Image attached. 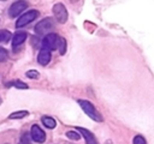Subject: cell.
Listing matches in <instances>:
<instances>
[{
	"mask_svg": "<svg viewBox=\"0 0 154 144\" xmlns=\"http://www.w3.org/2000/svg\"><path fill=\"white\" fill-rule=\"evenodd\" d=\"M78 104L81 106V108L83 109V112H84L90 119H93V120H95V121H99V122H101V121L103 120L102 115L99 113V110L94 107V104H93L91 102H89V101H87V100H78Z\"/></svg>",
	"mask_w": 154,
	"mask_h": 144,
	"instance_id": "obj_1",
	"label": "cell"
},
{
	"mask_svg": "<svg viewBox=\"0 0 154 144\" xmlns=\"http://www.w3.org/2000/svg\"><path fill=\"white\" fill-rule=\"evenodd\" d=\"M54 25H55V23H54L53 18H51V17L45 18V19H42L41 22H38V23L36 24V26H35V32H36V35H38V36L48 35V34H51L49 31L54 29Z\"/></svg>",
	"mask_w": 154,
	"mask_h": 144,
	"instance_id": "obj_2",
	"label": "cell"
},
{
	"mask_svg": "<svg viewBox=\"0 0 154 144\" xmlns=\"http://www.w3.org/2000/svg\"><path fill=\"white\" fill-rule=\"evenodd\" d=\"M37 16H38V12L36 10H30V11L25 12L24 14H22L18 18V20L16 22V26L17 28H23V26L28 25L29 23H31L32 20H35Z\"/></svg>",
	"mask_w": 154,
	"mask_h": 144,
	"instance_id": "obj_3",
	"label": "cell"
},
{
	"mask_svg": "<svg viewBox=\"0 0 154 144\" xmlns=\"http://www.w3.org/2000/svg\"><path fill=\"white\" fill-rule=\"evenodd\" d=\"M57 43H58V35L57 34H48L43 37L42 40V49L46 50H55L57 49Z\"/></svg>",
	"mask_w": 154,
	"mask_h": 144,
	"instance_id": "obj_4",
	"label": "cell"
},
{
	"mask_svg": "<svg viewBox=\"0 0 154 144\" xmlns=\"http://www.w3.org/2000/svg\"><path fill=\"white\" fill-rule=\"evenodd\" d=\"M53 13H54V17L57 19V22L64 24L66 20H67V11L65 8V6L63 4H55L53 6Z\"/></svg>",
	"mask_w": 154,
	"mask_h": 144,
	"instance_id": "obj_5",
	"label": "cell"
},
{
	"mask_svg": "<svg viewBox=\"0 0 154 144\" xmlns=\"http://www.w3.org/2000/svg\"><path fill=\"white\" fill-rule=\"evenodd\" d=\"M28 7V2L25 1H16L13 2L11 6H10V10H8V16L10 17H17L19 16V13H22L25 8Z\"/></svg>",
	"mask_w": 154,
	"mask_h": 144,
	"instance_id": "obj_6",
	"label": "cell"
},
{
	"mask_svg": "<svg viewBox=\"0 0 154 144\" xmlns=\"http://www.w3.org/2000/svg\"><path fill=\"white\" fill-rule=\"evenodd\" d=\"M30 137L32 138V140H35L37 143H43L46 140V133L43 132V130L41 127H38V125H32L31 126Z\"/></svg>",
	"mask_w": 154,
	"mask_h": 144,
	"instance_id": "obj_7",
	"label": "cell"
},
{
	"mask_svg": "<svg viewBox=\"0 0 154 144\" xmlns=\"http://www.w3.org/2000/svg\"><path fill=\"white\" fill-rule=\"evenodd\" d=\"M77 132L81 133L79 136H83V138H84V140H85L87 144H99L97 140H96V138H95V136L89 130L83 128V127H77Z\"/></svg>",
	"mask_w": 154,
	"mask_h": 144,
	"instance_id": "obj_8",
	"label": "cell"
},
{
	"mask_svg": "<svg viewBox=\"0 0 154 144\" xmlns=\"http://www.w3.org/2000/svg\"><path fill=\"white\" fill-rule=\"evenodd\" d=\"M51 52L46 50V49H41L40 53H38V56H37V62L40 65H47L49 61H51Z\"/></svg>",
	"mask_w": 154,
	"mask_h": 144,
	"instance_id": "obj_9",
	"label": "cell"
},
{
	"mask_svg": "<svg viewBox=\"0 0 154 144\" xmlns=\"http://www.w3.org/2000/svg\"><path fill=\"white\" fill-rule=\"evenodd\" d=\"M25 40H26V32L19 31V32H17V34L13 36V38H12V46H13V47H17V46H19V44H23Z\"/></svg>",
	"mask_w": 154,
	"mask_h": 144,
	"instance_id": "obj_10",
	"label": "cell"
},
{
	"mask_svg": "<svg viewBox=\"0 0 154 144\" xmlns=\"http://www.w3.org/2000/svg\"><path fill=\"white\" fill-rule=\"evenodd\" d=\"M41 120H42V124H43L47 128H54L55 125H57L55 120H54L53 118H51V116H42Z\"/></svg>",
	"mask_w": 154,
	"mask_h": 144,
	"instance_id": "obj_11",
	"label": "cell"
},
{
	"mask_svg": "<svg viewBox=\"0 0 154 144\" xmlns=\"http://www.w3.org/2000/svg\"><path fill=\"white\" fill-rule=\"evenodd\" d=\"M57 49H59L60 54H65V52H66V40L64 37H58Z\"/></svg>",
	"mask_w": 154,
	"mask_h": 144,
	"instance_id": "obj_12",
	"label": "cell"
},
{
	"mask_svg": "<svg viewBox=\"0 0 154 144\" xmlns=\"http://www.w3.org/2000/svg\"><path fill=\"white\" fill-rule=\"evenodd\" d=\"M12 35L7 30H0V43H7L11 40Z\"/></svg>",
	"mask_w": 154,
	"mask_h": 144,
	"instance_id": "obj_13",
	"label": "cell"
},
{
	"mask_svg": "<svg viewBox=\"0 0 154 144\" xmlns=\"http://www.w3.org/2000/svg\"><path fill=\"white\" fill-rule=\"evenodd\" d=\"M29 113L26 112V110H20V112H14V113H12V114H10V119H22V118H24V116H26Z\"/></svg>",
	"mask_w": 154,
	"mask_h": 144,
	"instance_id": "obj_14",
	"label": "cell"
},
{
	"mask_svg": "<svg viewBox=\"0 0 154 144\" xmlns=\"http://www.w3.org/2000/svg\"><path fill=\"white\" fill-rule=\"evenodd\" d=\"M7 85H13V86H14V88H17V89H28V85H26L24 82H20V80L11 82V83H8Z\"/></svg>",
	"mask_w": 154,
	"mask_h": 144,
	"instance_id": "obj_15",
	"label": "cell"
},
{
	"mask_svg": "<svg viewBox=\"0 0 154 144\" xmlns=\"http://www.w3.org/2000/svg\"><path fill=\"white\" fill-rule=\"evenodd\" d=\"M66 137L72 139V140H78L81 138V136H79V133L77 131H69V132H66Z\"/></svg>",
	"mask_w": 154,
	"mask_h": 144,
	"instance_id": "obj_16",
	"label": "cell"
},
{
	"mask_svg": "<svg viewBox=\"0 0 154 144\" xmlns=\"http://www.w3.org/2000/svg\"><path fill=\"white\" fill-rule=\"evenodd\" d=\"M7 58H8V53H7V50H6L5 48L0 47V62L6 61V60H7Z\"/></svg>",
	"mask_w": 154,
	"mask_h": 144,
	"instance_id": "obj_17",
	"label": "cell"
},
{
	"mask_svg": "<svg viewBox=\"0 0 154 144\" xmlns=\"http://www.w3.org/2000/svg\"><path fill=\"white\" fill-rule=\"evenodd\" d=\"M25 74H26V77H29V78H31V79H37L38 76H40L36 70H30V71H28Z\"/></svg>",
	"mask_w": 154,
	"mask_h": 144,
	"instance_id": "obj_18",
	"label": "cell"
},
{
	"mask_svg": "<svg viewBox=\"0 0 154 144\" xmlns=\"http://www.w3.org/2000/svg\"><path fill=\"white\" fill-rule=\"evenodd\" d=\"M134 144H147V142L142 136H136L134 138Z\"/></svg>",
	"mask_w": 154,
	"mask_h": 144,
	"instance_id": "obj_19",
	"label": "cell"
},
{
	"mask_svg": "<svg viewBox=\"0 0 154 144\" xmlns=\"http://www.w3.org/2000/svg\"><path fill=\"white\" fill-rule=\"evenodd\" d=\"M20 144H30V138H29L28 133H24L20 137Z\"/></svg>",
	"mask_w": 154,
	"mask_h": 144,
	"instance_id": "obj_20",
	"label": "cell"
},
{
	"mask_svg": "<svg viewBox=\"0 0 154 144\" xmlns=\"http://www.w3.org/2000/svg\"><path fill=\"white\" fill-rule=\"evenodd\" d=\"M0 104H1V98H0Z\"/></svg>",
	"mask_w": 154,
	"mask_h": 144,
	"instance_id": "obj_21",
	"label": "cell"
}]
</instances>
